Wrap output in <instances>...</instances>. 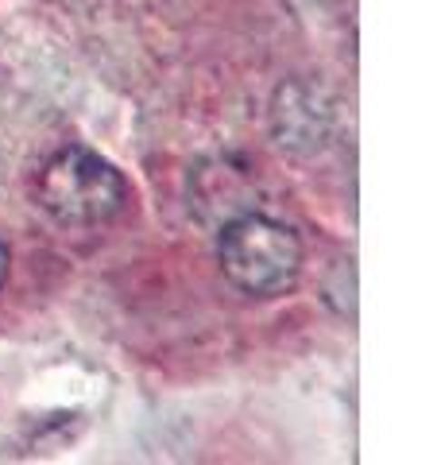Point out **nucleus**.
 Returning a JSON list of instances; mask_svg holds the SVG:
<instances>
[{
  "label": "nucleus",
  "mask_w": 441,
  "mask_h": 465,
  "mask_svg": "<svg viewBox=\"0 0 441 465\" xmlns=\"http://www.w3.org/2000/svg\"><path fill=\"white\" fill-rule=\"evenodd\" d=\"M217 260L237 291L252 299H275L299 283L302 241L290 225L248 210L217 229Z\"/></svg>",
  "instance_id": "1"
},
{
  "label": "nucleus",
  "mask_w": 441,
  "mask_h": 465,
  "mask_svg": "<svg viewBox=\"0 0 441 465\" xmlns=\"http://www.w3.org/2000/svg\"><path fill=\"white\" fill-rule=\"evenodd\" d=\"M35 198L63 229H93L113 222L128 202V183L109 159L90 148H63L39 167Z\"/></svg>",
  "instance_id": "2"
},
{
  "label": "nucleus",
  "mask_w": 441,
  "mask_h": 465,
  "mask_svg": "<svg viewBox=\"0 0 441 465\" xmlns=\"http://www.w3.org/2000/svg\"><path fill=\"white\" fill-rule=\"evenodd\" d=\"M190 210H198L201 222L217 229L252 210V179L237 159H217V167H201L190 174Z\"/></svg>",
  "instance_id": "3"
},
{
  "label": "nucleus",
  "mask_w": 441,
  "mask_h": 465,
  "mask_svg": "<svg viewBox=\"0 0 441 465\" xmlns=\"http://www.w3.org/2000/svg\"><path fill=\"white\" fill-rule=\"evenodd\" d=\"M8 264H12V260H8V244L0 241V287H5V280H8Z\"/></svg>",
  "instance_id": "4"
}]
</instances>
